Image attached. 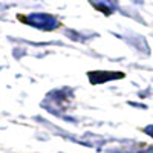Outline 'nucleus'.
<instances>
[{
    "label": "nucleus",
    "mask_w": 153,
    "mask_h": 153,
    "mask_svg": "<svg viewBox=\"0 0 153 153\" xmlns=\"http://www.w3.org/2000/svg\"><path fill=\"white\" fill-rule=\"evenodd\" d=\"M23 20L40 29H54L58 26V22L52 16H48V14H31Z\"/></svg>",
    "instance_id": "nucleus-1"
},
{
    "label": "nucleus",
    "mask_w": 153,
    "mask_h": 153,
    "mask_svg": "<svg viewBox=\"0 0 153 153\" xmlns=\"http://www.w3.org/2000/svg\"><path fill=\"white\" fill-rule=\"evenodd\" d=\"M146 132H147L149 135H152V136H153V126H150V127H147V129H146Z\"/></svg>",
    "instance_id": "nucleus-2"
}]
</instances>
